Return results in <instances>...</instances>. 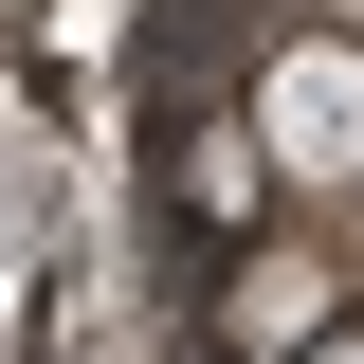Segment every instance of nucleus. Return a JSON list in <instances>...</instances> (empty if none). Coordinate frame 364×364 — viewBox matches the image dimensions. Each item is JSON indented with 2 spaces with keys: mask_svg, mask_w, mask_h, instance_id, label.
<instances>
[{
  "mask_svg": "<svg viewBox=\"0 0 364 364\" xmlns=\"http://www.w3.org/2000/svg\"><path fill=\"white\" fill-rule=\"evenodd\" d=\"M255 128H273L291 182H346V164H364V55H346V37H291V55L255 73Z\"/></svg>",
  "mask_w": 364,
  "mask_h": 364,
  "instance_id": "nucleus-1",
  "label": "nucleus"
},
{
  "mask_svg": "<svg viewBox=\"0 0 364 364\" xmlns=\"http://www.w3.org/2000/svg\"><path fill=\"white\" fill-rule=\"evenodd\" d=\"M219 346H237V364H310V346H328V273H291V255H237V291H219Z\"/></svg>",
  "mask_w": 364,
  "mask_h": 364,
  "instance_id": "nucleus-2",
  "label": "nucleus"
},
{
  "mask_svg": "<svg viewBox=\"0 0 364 364\" xmlns=\"http://www.w3.org/2000/svg\"><path fill=\"white\" fill-rule=\"evenodd\" d=\"M255 182H273V128H219L182 164V200H200V219H255Z\"/></svg>",
  "mask_w": 364,
  "mask_h": 364,
  "instance_id": "nucleus-3",
  "label": "nucleus"
},
{
  "mask_svg": "<svg viewBox=\"0 0 364 364\" xmlns=\"http://www.w3.org/2000/svg\"><path fill=\"white\" fill-rule=\"evenodd\" d=\"M310 364H364V346H346V328H328V346H310Z\"/></svg>",
  "mask_w": 364,
  "mask_h": 364,
  "instance_id": "nucleus-4",
  "label": "nucleus"
}]
</instances>
